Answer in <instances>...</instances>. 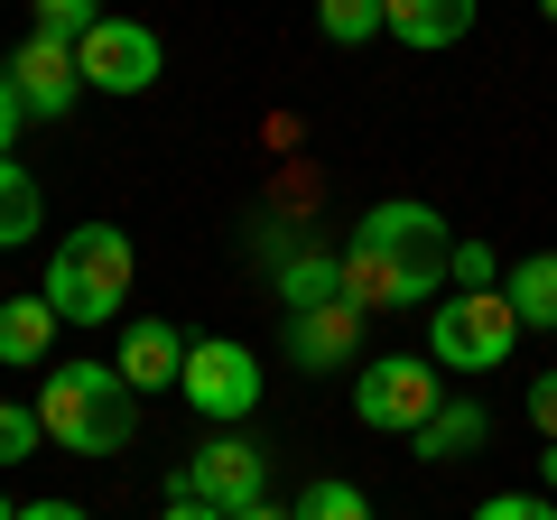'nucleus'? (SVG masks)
Wrapping results in <instances>:
<instances>
[{
  "label": "nucleus",
  "instance_id": "nucleus-9",
  "mask_svg": "<svg viewBox=\"0 0 557 520\" xmlns=\"http://www.w3.org/2000/svg\"><path fill=\"white\" fill-rule=\"evenodd\" d=\"M0 75L20 84L28 121H65V112L84 102V65H75V47H65V38H38V28L10 47V65H0Z\"/></svg>",
  "mask_w": 557,
  "mask_h": 520
},
{
  "label": "nucleus",
  "instance_id": "nucleus-5",
  "mask_svg": "<svg viewBox=\"0 0 557 520\" xmlns=\"http://www.w3.org/2000/svg\"><path fill=\"white\" fill-rule=\"evenodd\" d=\"M437 362L428 354H372L354 362V419L381 428V437H418V428L437 419Z\"/></svg>",
  "mask_w": 557,
  "mask_h": 520
},
{
  "label": "nucleus",
  "instance_id": "nucleus-3",
  "mask_svg": "<svg viewBox=\"0 0 557 520\" xmlns=\"http://www.w3.org/2000/svg\"><path fill=\"white\" fill-rule=\"evenodd\" d=\"M38 298L57 307L65 325H112L131 307V233L121 223H75V233L47 251Z\"/></svg>",
  "mask_w": 557,
  "mask_h": 520
},
{
  "label": "nucleus",
  "instance_id": "nucleus-25",
  "mask_svg": "<svg viewBox=\"0 0 557 520\" xmlns=\"http://www.w3.org/2000/svg\"><path fill=\"white\" fill-rule=\"evenodd\" d=\"M530 428H539V437H557V372L530 381Z\"/></svg>",
  "mask_w": 557,
  "mask_h": 520
},
{
  "label": "nucleus",
  "instance_id": "nucleus-22",
  "mask_svg": "<svg viewBox=\"0 0 557 520\" xmlns=\"http://www.w3.org/2000/svg\"><path fill=\"white\" fill-rule=\"evenodd\" d=\"M456 288H502V260L483 242H456Z\"/></svg>",
  "mask_w": 557,
  "mask_h": 520
},
{
  "label": "nucleus",
  "instance_id": "nucleus-14",
  "mask_svg": "<svg viewBox=\"0 0 557 520\" xmlns=\"http://www.w3.org/2000/svg\"><path fill=\"white\" fill-rule=\"evenodd\" d=\"M483 437H493V419H483V400H437V419L418 428L409 446H418L428 465H446V456H474Z\"/></svg>",
  "mask_w": 557,
  "mask_h": 520
},
{
  "label": "nucleus",
  "instance_id": "nucleus-23",
  "mask_svg": "<svg viewBox=\"0 0 557 520\" xmlns=\"http://www.w3.org/2000/svg\"><path fill=\"white\" fill-rule=\"evenodd\" d=\"M474 520H557V511H548L539 493H493V502H483Z\"/></svg>",
  "mask_w": 557,
  "mask_h": 520
},
{
  "label": "nucleus",
  "instance_id": "nucleus-20",
  "mask_svg": "<svg viewBox=\"0 0 557 520\" xmlns=\"http://www.w3.org/2000/svg\"><path fill=\"white\" fill-rule=\"evenodd\" d=\"M47 446V419H38V400H0V465H28Z\"/></svg>",
  "mask_w": 557,
  "mask_h": 520
},
{
  "label": "nucleus",
  "instance_id": "nucleus-30",
  "mask_svg": "<svg viewBox=\"0 0 557 520\" xmlns=\"http://www.w3.org/2000/svg\"><path fill=\"white\" fill-rule=\"evenodd\" d=\"M0 520H20V502H10V493H0Z\"/></svg>",
  "mask_w": 557,
  "mask_h": 520
},
{
  "label": "nucleus",
  "instance_id": "nucleus-8",
  "mask_svg": "<svg viewBox=\"0 0 557 520\" xmlns=\"http://www.w3.org/2000/svg\"><path fill=\"white\" fill-rule=\"evenodd\" d=\"M75 65H84V94H149L168 75V47H159V28H139V20H102L75 38Z\"/></svg>",
  "mask_w": 557,
  "mask_h": 520
},
{
  "label": "nucleus",
  "instance_id": "nucleus-7",
  "mask_svg": "<svg viewBox=\"0 0 557 520\" xmlns=\"http://www.w3.org/2000/svg\"><path fill=\"white\" fill-rule=\"evenodd\" d=\"M186 409L196 419H214V428H242L260 409V362H251V344H233V335H205V344H186Z\"/></svg>",
  "mask_w": 557,
  "mask_h": 520
},
{
  "label": "nucleus",
  "instance_id": "nucleus-29",
  "mask_svg": "<svg viewBox=\"0 0 557 520\" xmlns=\"http://www.w3.org/2000/svg\"><path fill=\"white\" fill-rule=\"evenodd\" d=\"M539 474H548V483H557V437H548V456H539Z\"/></svg>",
  "mask_w": 557,
  "mask_h": 520
},
{
  "label": "nucleus",
  "instance_id": "nucleus-2",
  "mask_svg": "<svg viewBox=\"0 0 557 520\" xmlns=\"http://www.w3.org/2000/svg\"><path fill=\"white\" fill-rule=\"evenodd\" d=\"M38 419L47 446H65V456H121L139 428V391L121 381V362H57L38 391Z\"/></svg>",
  "mask_w": 557,
  "mask_h": 520
},
{
  "label": "nucleus",
  "instance_id": "nucleus-17",
  "mask_svg": "<svg viewBox=\"0 0 557 520\" xmlns=\"http://www.w3.org/2000/svg\"><path fill=\"white\" fill-rule=\"evenodd\" d=\"M20 242H38V177L0 159V251H20Z\"/></svg>",
  "mask_w": 557,
  "mask_h": 520
},
{
  "label": "nucleus",
  "instance_id": "nucleus-26",
  "mask_svg": "<svg viewBox=\"0 0 557 520\" xmlns=\"http://www.w3.org/2000/svg\"><path fill=\"white\" fill-rule=\"evenodd\" d=\"M20 520H94V511H84V502H28Z\"/></svg>",
  "mask_w": 557,
  "mask_h": 520
},
{
  "label": "nucleus",
  "instance_id": "nucleus-15",
  "mask_svg": "<svg viewBox=\"0 0 557 520\" xmlns=\"http://www.w3.org/2000/svg\"><path fill=\"white\" fill-rule=\"evenodd\" d=\"M502 298H511L520 325H548V335H557V251L511 260V270H502Z\"/></svg>",
  "mask_w": 557,
  "mask_h": 520
},
{
  "label": "nucleus",
  "instance_id": "nucleus-31",
  "mask_svg": "<svg viewBox=\"0 0 557 520\" xmlns=\"http://www.w3.org/2000/svg\"><path fill=\"white\" fill-rule=\"evenodd\" d=\"M539 10H548V20H557V0H539Z\"/></svg>",
  "mask_w": 557,
  "mask_h": 520
},
{
  "label": "nucleus",
  "instance_id": "nucleus-12",
  "mask_svg": "<svg viewBox=\"0 0 557 520\" xmlns=\"http://www.w3.org/2000/svg\"><path fill=\"white\" fill-rule=\"evenodd\" d=\"M474 28V0H391V38L418 47V57H437Z\"/></svg>",
  "mask_w": 557,
  "mask_h": 520
},
{
  "label": "nucleus",
  "instance_id": "nucleus-24",
  "mask_svg": "<svg viewBox=\"0 0 557 520\" xmlns=\"http://www.w3.org/2000/svg\"><path fill=\"white\" fill-rule=\"evenodd\" d=\"M20 121H28V102H20V84L0 75V159H10V149H20Z\"/></svg>",
  "mask_w": 557,
  "mask_h": 520
},
{
  "label": "nucleus",
  "instance_id": "nucleus-1",
  "mask_svg": "<svg viewBox=\"0 0 557 520\" xmlns=\"http://www.w3.org/2000/svg\"><path fill=\"white\" fill-rule=\"evenodd\" d=\"M456 288V233H446L437 205L391 196L354 223L344 242V298L372 317V307H437Z\"/></svg>",
  "mask_w": 557,
  "mask_h": 520
},
{
  "label": "nucleus",
  "instance_id": "nucleus-6",
  "mask_svg": "<svg viewBox=\"0 0 557 520\" xmlns=\"http://www.w3.org/2000/svg\"><path fill=\"white\" fill-rule=\"evenodd\" d=\"M168 493H177V502H214L223 520H242V511H260V502H270V456H260L251 437H233V428H223V437H205L196 456L177 465V483H168Z\"/></svg>",
  "mask_w": 557,
  "mask_h": 520
},
{
  "label": "nucleus",
  "instance_id": "nucleus-4",
  "mask_svg": "<svg viewBox=\"0 0 557 520\" xmlns=\"http://www.w3.org/2000/svg\"><path fill=\"white\" fill-rule=\"evenodd\" d=\"M520 344V317L502 288H456V298L428 307V362L437 372H502Z\"/></svg>",
  "mask_w": 557,
  "mask_h": 520
},
{
  "label": "nucleus",
  "instance_id": "nucleus-28",
  "mask_svg": "<svg viewBox=\"0 0 557 520\" xmlns=\"http://www.w3.org/2000/svg\"><path fill=\"white\" fill-rule=\"evenodd\" d=\"M242 520H288V511H278V502H260V511H242Z\"/></svg>",
  "mask_w": 557,
  "mask_h": 520
},
{
  "label": "nucleus",
  "instance_id": "nucleus-16",
  "mask_svg": "<svg viewBox=\"0 0 557 520\" xmlns=\"http://www.w3.org/2000/svg\"><path fill=\"white\" fill-rule=\"evenodd\" d=\"M278 298H288V317L335 307V298H344V251H298L288 270H278Z\"/></svg>",
  "mask_w": 557,
  "mask_h": 520
},
{
  "label": "nucleus",
  "instance_id": "nucleus-10",
  "mask_svg": "<svg viewBox=\"0 0 557 520\" xmlns=\"http://www.w3.org/2000/svg\"><path fill=\"white\" fill-rule=\"evenodd\" d=\"M112 362H121V381H131V391H177V381H186V335H177L168 317H131Z\"/></svg>",
  "mask_w": 557,
  "mask_h": 520
},
{
  "label": "nucleus",
  "instance_id": "nucleus-27",
  "mask_svg": "<svg viewBox=\"0 0 557 520\" xmlns=\"http://www.w3.org/2000/svg\"><path fill=\"white\" fill-rule=\"evenodd\" d=\"M159 520H223V511H214V502H177V493H168V511H159Z\"/></svg>",
  "mask_w": 557,
  "mask_h": 520
},
{
  "label": "nucleus",
  "instance_id": "nucleus-13",
  "mask_svg": "<svg viewBox=\"0 0 557 520\" xmlns=\"http://www.w3.org/2000/svg\"><path fill=\"white\" fill-rule=\"evenodd\" d=\"M57 307L47 298H10L0 307V362H10V372H28V362H47V344H57Z\"/></svg>",
  "mask_w": 557,
  "mask_h": 520
},
{
  "label": "nucleus",
  "instance_id": "nucleus-19",
  "mask_svg": "<svg viewBox=\"0 0 557 520\" xmlns=\"http://www.w3.org/2000/svg\"><path fill=\"white\" fill-rule=\"evenodd\" d=\"M288 520H372V502H362V483L325 474V483H307V493L288 502Z\"/></svg>",
  "mask_w": 557,
  "mask_h": 520
},
{
  "label": "nucleus",
  "instance_id": "nucleus-11",
  "mask_svg": "<svg viewBox=\"0 0 557 520\" xmlns=\"http://www.w3.org/2000/svg\"><path fill=\"white\" fill-rule=\"evenodd\" d=\"M288 354H298L307 372H344V362L362 354V307L335 298V307H307V317H288Z\"/></svg>",
  "mask_w": 557,
  "mask_h": 520
},
{
  "label": "nucleus",
  "instance_id": "nucleus-18",
  "mask_svg": "<svg viewBox=\"0 0 557 520\" xmlns=\"http://www.w3.org/2000/svg\"><path fill=\"white\" fill-rule=\"evenodd\" d=\"M317 28H325L335 47H362V38L391 28V0H317Z\"/></svg>",
  "mask_w": 557,
  "mask_h": 520
},
{
  "label": "nucleus",
  "instance_id": "nucleus-21",
  "mask_svg": "<svg viewBox=\"0 0 557 520\" xmlns=\"http://www.w3.org/2000/svg\"><path fill=\"white\" fill-rule=\"evenodd\" d=\"M102 20H112V10H94V0H38V20H28V28H38V38H65V47H75L84 28H102Z\"/></svg>",
  "mask_w": 557,
  "mask_h": 520
}]
</instances>
